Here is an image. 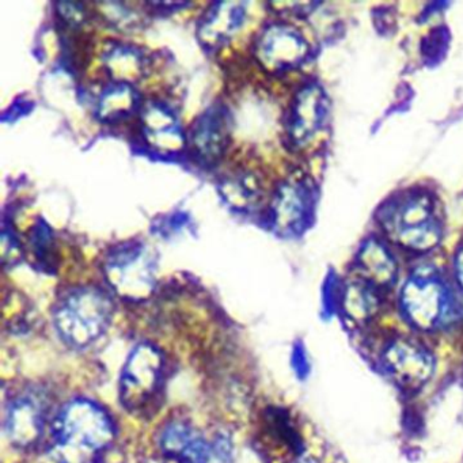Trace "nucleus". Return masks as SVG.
Wrapping results in <instances>:
<instances>
[{
  "mask_svg": "<svg viewBox=\"0 0 463 463\" xmlns=\"http://www.w3.org/2000/svg\"><path fill=\"white\" fill-rule=\"evenodd\" d=\"M115 440L109 414L93 401H71L51 424V455L58 463H99Z\"/></svg>",
  "mask_w": 463,
  "mask_h": 463,
  "instance_id": "f257e3e1",
  "label": "nucleus"
},
{
  "mask_svg": "<svg viewBox=\"0 0 463 463\" xmlns=\"http://www.w3.org/2000/svg\"><path fill=\"white\" fill-rule=\"evenodd\" d=\"M113 317V302L99 287H78L66 292L53 308V324L64 343L83 348L99 340Z\"/></svg>",
  "mask_w": 463,
  "mask_h": 463,
  "instance_id": "f03ea898",
  "label": "nucleus"
},
{
  "mask_svg": "<svg viewBox=\"0 0 463 463\" xmlns=\"http://www.w3.org/2000/svg\"><path fill=\"white\" fill-rule=\"evenodd\" d=\"M104 272L113 291L127 300L146 299L156 288V257L145 243H124L110 251Z\"/></svg>",
  "mask_w": 463,
  "mask_h": 463,
  "instance_id": "7ed1b4c3",
  "label": "nucleus"
},
{
  "mask_svg": "<svg viewBox=\"0 0 463 463\" xmlns=\"http://www.w3.org/2000/svg\"><path fill=\"white\" fill-rule=\"evenodd\" d=\"M165 457L177 463H232V447L227 436L208 438L184 420H173L159 435Z\"/></svg>",
  "mask_w": 463,
  "mask_h": 463,
  "instance_id": "20e7f679",
  "label": "nucleus"
},
{
  "mask_svg": "<svg viewBox=\"0 0 463 463\" xmlns=\"http://www.w3.org/2000/svg\"><path fill=\"white\" fill-rule=\"evenodd\" d=\"M251 443L267 463H294L303 451V440L291 413L280 406H267L254 420Z\"/></svg>",
  "mask_w": 463,
  "mask_h": 463,
  "instance_id": "39448f33",
  "label": "nucleus"
},
{
  "mask_svg": "<svg viewBox=\"0 0 463 463\" xmlns=\"http://www.w3.org/2000/svg\"><path fill=\"white\" fill-rule=\"evenodd\" d=\"M164 376V357L151 344H139L129 354L120 376L121 403L129 411L150 405Z\"/></svg>",
  "mask_w": 463,
  "mask_h": 463,
  "instance_id": "423d86ee",
  "label": "nucleus"
},
{
  "mask_svg": "<svg viewBox=\"0 0 463 463\" xmlns=\"http://www.w3.org/2000/svg\"><path fill=\"white\" fill-rule=\"evenodd\" d=\"M402 306L411 324L422 330L436 329L457 319L451 295L433 279H413L402 292Z\"/></svg>",
  "mask_w": 463,
  "mask_h": 463,
  "instance_id": "0eeeda50",
  "label": "nucleus"
},
{
  "mask_svg": "<svg viewBox=\"0 0 463 463\" xmlns=\"http://www.w3.org/2000/svg\"><path fill=\"white\" fill-rule=\"evenodd\" d=\"M48 397L39 389H28L10 400L5 417V430L13 446L29 449L44 432Z\"/></svg>",
  "mask_w": 463,
  "mask_h": 463,
  "instance_id": "6e6552de",
  "label": "nucleus"
},
{
  "mask_svg": "<svg viewBox=\"0 0 463 463\" xmlns=\"http://www.w3.org/2000/svg\"><path fill=\"white\" fill-rule=\"evenodd\" d=\"M383 363L392 379L408 390L424 386L435 370L432 354L424 346L409 340L390 344L384 352Z\"/></svg>",
  "mask_w": 463,
  "mask_h": 463,
  "instance_id": "1a4fd4ad",
  "label": "nucleus"
},
{
  "mask_svg": "<svg viewBox=\"0 0 463 463\" xmlns=\"http://www.w3.org/2000/svg\"><path fill=\"white\" fill-rule=\"evenodd\" d=\"M395 237L416 249H427L439 240V229L432 221L430 200L424 196L411 197L390 216Z\"/></svg>",
  "mask_w": 463,
  "mask_h": 463,
  "instance_id": "9d476101",
  "label": "nucleus"
},
{
  "mask_svg": "<svg viewBox=\"0 0 463 463\" xmlns=\"http://www.w3.org/2000/svg\"><path fill=\"white\" fill-rule=\"evenodd\" d=\"M307 53L303 37L286 25L265 29L257 43V56L267 69L284 70L297 66Z\"/></svg>",
  "mask_w": 463,
  "mask_h": 463,
  "instance_id": "9b49d317",
  "label": "nucleus"
},
{
  "mask_svg": "<svg viewBox=\"0 0 463 463\" xmlns=\"http://www.w3.org/2000/svg\"><path fill=\"white\" fill-rule=\"evenodd\" d=\"M229 137V120L223 108L205 110L191 132L192 151L203 164L213 165L223 156Z\"/></svg>",
  "mask_w": 463,
  "mask_h": 463,
  "instance_id": "f8f14e48",
  "label": "nucleus"
},
{
  "mask_svg": "<svg viewBox=\"0 0 463 463\" xmlns=\"http://www.w3.org/2000/svg\"><path fill=\"white\" fill-rule=\"evenodd\" d=\"M246 20L242 2H221L213 5L199 25V37L205 45H219L232 39Z\"/></svg>",
  "mask_w": 463,
  "mask_h": 463,
  "instance_id": "ddd939ff",
  "label": "nucleus"
},
{
  "mask_svg": "<svg viewBox=\"0 0 463 463\" xmlns=\"http://www.w3.org/2000/svg\"><path fill=\"white\" fill-rule=\"evenodd\" d=\"M143 134L146 140L162 153L181 150L185 142L175 113L162 104H150L142 115Z\"/></svg>",
  "mask_w": 463,
  "mask_h": 463,
  "instance_id": "4468645a",
  "label": "nucleus"
},
{
  "mask_svg": "<svg viewBox=\"0 0 463 463\" xmlns=\"http://www.w3.org/2000/svg\"><path fill=\"white\" fill-rule=\"evenodd\" d=\"M324 118V96L317 86H307L298 94L292 109L289 134L295 143L310 139Z\"/></svg>",
  "mask_w": 463,
  "mask_h": 463,
  "instance_id": "2eb2a0df",
  "label": "nucleus"
},
{
  "mask_svg": "<svg viewBox=\"0 0 463 463\" xmlns=\"http://www.w3.org/2000/svg\"><path fill=\"white\" fill-rule=\"evenodd\" d=\"M306 210L305 192L295 185L286 184L279 189L273 200L272 215L276 229L289 232L302 221Z\"/></svg>",
  "mask_w": 463,
  "mask_h": 463,
  "instance_id": "dca6fc26",
  "label": "nucleus"
},
{
  "mask_svg": "<svg viewBox=\"0 0 463 463\" xmlns=\"http://www.w3.org/2000/svg\"><path fill=\"white\" fill-rule=\"evenodd\" d=\"M222 196L238 210H249L256 204L261 194L259 178L253 173L240 170L230 173L219 185Z\"/></svg>",
  "mask_w": 463,
  "mask_h": 463,
  "instance_id": "f3484780",
  "label": "nucleus"
},
{
  "mask_svg": "<svg viewBox=\"0 0 463 463\" xmlns=\"http://www.w3.org/2000/svg\"><path fill=\"white\" fill-rule=\"evenodd\" d=\"M139 97L129 83H115L99 96L97 115L104 121L123 120L137 109Z\"/></svg>",
  "mask_w": 463,
  "mask_h": 463,
  "instance_id": "a211bd4d",
  "label": "nucleus"
},
{
  "mask_svg": "<svg viewBox=\"0 0 463 463\" xmlns=\"http://www.w3.org/2000/svg\"><path fill=\"white\" fill-rule=\"evenodd\" d=\"M105 67L118 83H129L142 74V55L134 48L118 45L105 55Z\"/></svg>",
  "mask_w": 463,
  "mask_h": 463,
  "instance_id": "6ab92c4d",
  "label": "nucleus"
},
{
  "mask_svg": "<svg viewBox=\"0 0 463 463\" xmlns=\"http://www.w3.org/2000/svg\"><path fill=\"white\" fill-rule=\"evenodd\" d=\"M344 310L356 322L367 321L378 311V298L370 287L352 284L344 292Z\"/></svg>",
  "mask_w": 463,
  "mask_h": 463,
  "instance_id": "aec40b11",
  "label": "nucleus"
},
{
  "mask_svg": "<svg viewBox=\"0 0 463 463\" xmlns=\"http://www.w3.org/2000/svg\"><path fill=\"white\" fill-rule=\"evenodd\" d=\"M362 264L373 283L379 286H389L394 280V262L378 243H367L363 250Z\"/></svg>",
  "mask_w": 463,
  "mask_h": 463,
  "instance_id": "412c9836",
  "label": "nucleus"
},
{
  "mask_svg": "<svg viewBox=\"0 0 463 463\" xmlns=\"http://www.w3.org/2000/svg\"><path fill=\"white\" fill-rule=\"evenodd\" d=\"M2 256H4L5 264L10 265L18 262L21 257L18 241L7 230H4V234H2Z\"/></svg>",
  "mask_w": 463,
  "mask_h": 463,
  "instance_id": "4be33fe9",
  "label": "nucleus"
},
{
  "mask_svg": "<svg viewBox=\"0 0 463 463\" xmlns=\"http://www.w3.org/2000/svg\"><path fill=\"white\" fill-rule=\"evenodd\" d=\"M58 9L67 25L78 26L85 21L86 14L82 5L59 4Z\"/></svg>",
  "mask_w": 463,
  "mask_h": 463,
  "instance_id": "5701e85b",
  "label": "nucleus"
},
{
  "mask_svg": "<svg viewBox=\"0 0 463 463\" xmlns=\"http://www.w3.org/2000/svg\"><path fill=\"white\" fill-rule=\"evenodd\" d=\"M292 365H294L295 371L298 375L306 376L308 373V362L306 357L305 349L300 344H297L294 349V354H292Z\"/></svg>",
  "mask_w": 463,
  "mask_h": 463,
  "instance_id": "b1692460",
  "label": "nucleus"
},
{
  "mask_svg": "<svg viewBox=\"0 0 463 463\" xmlns=\"http://www.w3.org/2000/svg\"><path fill=\"white\" fill-rule=\"evenodd\" d=\"M458 279H459L460 286L463 287V253L460 254L457 262Z\"/></svg>",
  "mask_w": 463,
  "mask_h": 463,
  "instance_id": "393cba45",
  "label": "nucleus"
},
{
  "mask_svg": "<svg viewBox=\"0 0 463 463\" xmlns=\"http://www.w3.org/2000/svg\"><path fill=\"white\" fill-rule=\"evenodd\" d=\"M294 463H316V462H314V460H311L310 458L300 457L299 459L295 460Z\"/></svg>",
  "mask_w": 463,
  "mask_h": 463,
  "instance_id": "a878e982",
  "label": "nucleus"
}]
</instances>
